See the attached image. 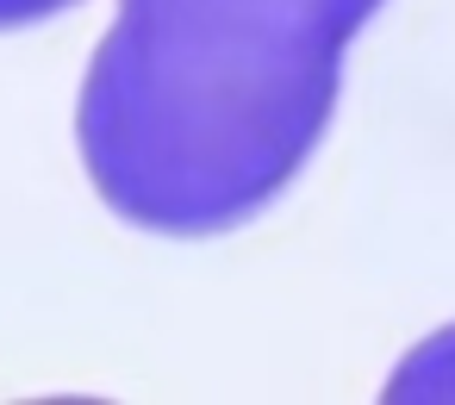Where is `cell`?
I'll list each match as a JSON object with an SVG mask.
<instances>
[{"instance_id":"cell-1","label":"cell","mask_w":455,"mask_h":405,"mask_svg":"<svg viewBox=\"0 0 455 405\" xmlns=\"http://www.w3.org/2000/svg\"><path fill=\"white\" fill-rule=\"evenodd\" d=\"M343 94V44L243 32L119 0L76 144L94 194L138 231L219 237L312 163Z\"/></svg>"},{"instance_id":"cell-2","label":"cell","mask_w":455,"mask_h":405,"mask_svg":"<svg viewBox=\"0 0 455 405\" xmlns=\"http://www.w3.org/2000/svg\"><path fill=\"white\" fill-rule=\"evenodd\" d=\"M138 7L243 26V32H293V38H331L349 51V38L380 13V0H138Z\"/></svg>"},{"instance_id":"cell-3","label":"cell","mask_w":455,"mask_h":405,"mask_svg":"<svg viewBox=\"0 0 455 405\" xmlns=\"http://www.w3.org/2000/svg\"><path fill=\"white\" fill-rule=\"evenodd\" d=\"M82 7V0H0V32H26V26H44L57 13Z\"/></svg>"}]
</instances>
